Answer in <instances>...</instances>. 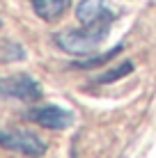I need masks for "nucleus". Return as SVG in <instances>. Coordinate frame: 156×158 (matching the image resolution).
<instances>
[{"mask_svg": "<svg viewBox=\"0 0 156 158\" xmlns=\"http://www.w3.org/2000/svg\"><path fill=\"white\" fill-rule=\"evenodd\" d=\"M110 25H80L76 30H64L55 35V44L69 55L87 57L103 44Z\"/></svg>", "mask_w": 156, "mask_h": 158, "instance_id": "obj_1", "label": "nucleus"}, {"mask_svg": "<svg viewBox=\"0 0 156 158\" xmlns=\"http://www.w3.org/2000/svg\"><path fill=\"white\" fill-rule=\"evenodd\" d=\"M124 12L122 0H80L76 19L83 25H110Z\"/></svg>", "mask_w": 156, "mask_h": 158, "instance_id": "obj_2", "label": "nucleus"}, {"mask_svg": "<svg viewBox=\"0 0 156 158\" xmlns=\"http://www.w3.org/2000/svg\"><path fill=\"white\" fill-rule=\"evenodd\" d=\"M41 96V85L28 73L5 76L0 78V99H19V101H37Z\"/></svg>", "mask_w": 156, "mask_h": 158, "instance_id": "obj_3", "label": "nucleus"}, {"mask_svg": "<svg viewBox=\"0 0 156 158\" xmlns=\"http://www.w3.org/2000/svg\"><path fill=\"white\" fill-rule=\"evenodd\" d=\"M0 147L9 151H19L23 156L46 154V142L30 131H2L0 128Z\"/></svg>", "mask_w": 156, "mask_h": 158, "instance_id": "obj_4", "label": "nucleus"}, {"mask_svg": "<svg viewBox=\"0 0 156 158\" xmlns=\"http://www.w3.org/2000/svg\"><path fill=\"white\" fill-rule=\"evenodd\" d=\"M28 119L39 124V126H44V128L62 131L74 122V112L67 110V108H60V106H39V108H32L28 112Z\"/></svg>", "mask_w": 156, "mask_h": 158, "instance_id": "obj_5", "label": "nucleus"}, {"mask_svg": "<svg viewBox=\"0 0 156 158\" xmlns=\"http://www.w3.org/2000/svg\"><path fill=\"white\" fill-rule=\"evenodd\" d=\"M30 5L41 21H55L69 9L71 0H30Z\"/></svg>", "mask_w": 156, "mask_h": 158, "instance_id": "obj_6", "label": "nucleus"}, {"mask_svg": "<svg viewBox=\"0 0 156 158\" xmlns=\"http://www.w3.org/2000/svg\"><path fill=\"white\" fill-rule=\"evenodd\" d=\"M122 51V46H115L112 51H108V53H103V55H99V57H92V60H85V62H76V67H80V69H92V67H96V64H103V62H108V60L112 57V55H117V53Z\"/></svg>", "mask_w": 156, "mask_h": 158, "instance_id": "obj_7", "label": "nucleus"}, {"mask_svg": "<svg viewBox=\"0 0 156 158\" xmlns=\"http://www.w3.org/2000/svg\"><path fill=\"white\" fill-rule=\"evenodd\" d=\"M131 69H133V64H131V62H126V64H122L120 69H115V71H110L108 76H101V78H99V83H112V80L122 78V76H124V73H129V71H131Z\"/></svg>", "mask_w": 156, "mask_h": 158, "instance_id": "obj_8", "label": "nucleus"}]
</instances>
